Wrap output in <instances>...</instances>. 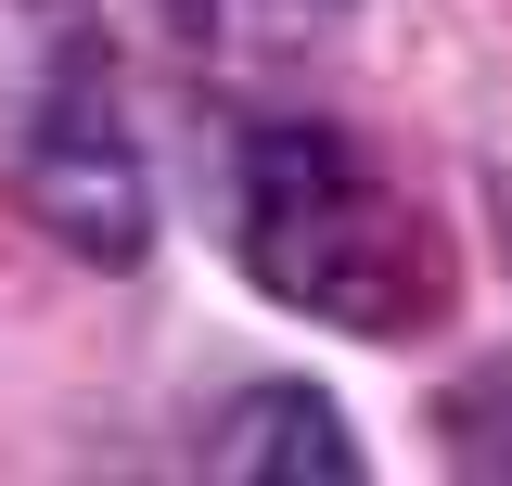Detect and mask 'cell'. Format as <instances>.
<instances>
[{"mask_svg": "<svg viewBox=\"0 0 512 486\" xmlns=\"http://www.w3.org/2000/svg\"><path fill=\"white\" fill-rule=\"evenodd\" d=\"M231 243L282 307H308L333 333H410L436 307V243L410 218V192L384 180L346 128L320 116H256L231 154Z\"/></svg>", "mask_w": 512, "mask_h": 486, "instance_id": "6da1fadb", "label": "cell"}, {"mask_svg": "<svg viewBox=\"0 0 512 486\" xmlns=\"http://www.w3.org/2000/svg\"><path fill=\"white\" fill-rule=\"evenodd\" d=\"M13 192H26V218L64 243V256H90V269H141L154 256V167H141V141L116 116V77L90 39H64L52 77H39V103L13 128Z\"/></svg>", "mask_w": 512, "mask_h": 486, "instance_id": "7a4b0ae2", "label": "cell"}, {"mask_svg": "<svg viewBox=\"0 0 512 486\" xmlns=\"http://www.w3.org/2000/svg\"><path fill=\"white\" fill-rule=\"evenodd\" d=\"M205 474L231 486H359V435L320 384H244L218 435H205Z\"/></svg>", "mask_w": 512, "mask_h": 486, "instance_id": "3957f363", "label": "cell"}, {"mask_svg": "<svg viewBox=\"0 0 512 486\" xmlns=\"http://www.w3.org/2000/svg\"><path fill=\"white\" fill-rule=\"evenodd\" d=\"M167 13L192 26V52H308L359 0H167Z\"/></svg>", "mask_w": 512, "mask_h": 486, "instance_id": "277c9868", "label": "cell"}]
</instances>
